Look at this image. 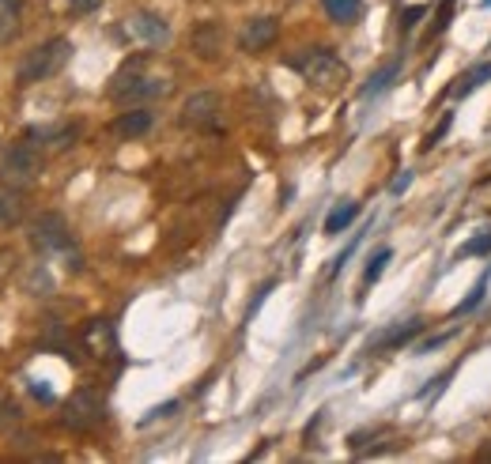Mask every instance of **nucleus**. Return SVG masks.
<instances>
[{
  "mask_svg": "<svg viewBox=\"0 0 491 464\" xmlns=\"http://www.w3.org/2000/svg\"><path fill=\"white\" fill-rule=\"evenodd\" d=\"M332 23H355L363 15V0H322Z\"/></svg>",
  "mask_w": 491,
  "mask_h": 464,
  "instance_id": "16",
  "label": "nucleus"
},
{
  "mask_svg": "<svg viewBox=\"0 0 491 464\" xmlns=\"http://www.w3.org/2000/svg\"><path fill=\"white\" fill-rule=\"evenodd\" d=\"M487 5H491V0H487Z\"/></svg>",
  "mask_w": 491,
  "mask_h": 464,
  "instance_id": "32",
  "label": "nucleus"
},
{
  "mask_svg": "<svg viewBox=\"0 0 491 464\" xmlns=\"http://www.w3.org/2000/svg\"><path fill=\"white\" fill-rule=\"evenodd\" d=\"M220 110H223V102H220L216 91H197V95L186 98V106H182V125L186 128H216Z\"/></svg>",
  "mask_w": 491,
  "mask_h": 464,
  "instance_id": "8",
  "label": "nucleus"
},
{
  "mask_svg": "<svg viewBox=\"0 0 491 464\" xmlns=\"http://www.w3.org/2000/svg\"><path fill=\"white\" fill-rule=\"evenodd\" d=\"M72 61V42L68 38H49L42 45H35L27 57L19 61L15 68V80L19 87H31V84H42V80H54V76Z\"/></svg>",
  "mask_w": 491,
  "mask_h": 464,
  "instance_id": "2",
  "label": "nucleus"
},
{
  "mask_svg": "<svg viewBox=\"0 0 491 464\" xmlns=\"http://www.w3.org/2000/svg\"><path fill=\"white\" fill-rule=\"evenodd\" d=\"M424 12H427L424 5H416V8H408V12H404V23H401V27H404V31H412V27H416V23L424 19Z\"/></svg>",
  "mask_w": 491,
  "mask_h": 464,
  "instance_id": "26",
  "label": "nucleus"
},
{
  "mask_svg": "<svg viewBox=\"0 0 491 464\" xmlns=\"http://www.w3.org/2000/svg\"><path fill=\"white\" fill-rule=\"evenodd\" d=\"M189 45H193V54L200 61H216L223 54V27L220 23H200V27L193 31V38H189Z\"/></svg>",
  "mask_w": 491,
  "mask_h": 464,
  "instance_id": "12",
  "label": "nucleus"
},
{
  "mask_svg": "<svg viewBox=\"0 0 491 464\" xmlns=\"http://www.w3.org/2000/svg\"><path fill=\"white\" fill-rule=\"evenodd\" d=\"M107 419V400H102L95 389H76L65 404H61V423L68 430H91Z\"/></svg>",
  "mask_w": 491,
  "mask_h": 464,
  "instance_id": "6",
  "label": "nucleus"
},
{
  "mask_svg": "<svg viewBox=\"0 0 491 464\" xmlns=\"http://www.w3.org/2000/svg\"><path fill=\"white\" fill-rule=\"evenodd\" d=\"M394 72H397V65H385V68H382V72H378V76H374V80H371V84H367V91H378V87H382V84H385V80H390V76H394Z\"/></svg>",
  "mask_w": 491,
  "mask_h": 464,
  "instance_id": "27",
  "label": "nucleus"
},
{
  "mask_svg": "<svg viewBox=\"0 0 491 464\" xmlns=\"http://www.w3.org/2000/svg\"><path fill=\"white\" fill-rule=\"evenodd\" d=\"M76 136H80V128L76 125H42V128H27V144H35L38 151H65Z\"/></svg>",
  "mask_w": 491,
  "mask_h": 464,
  "instance_id": "11",
  "label": "nucleus"
},
{
  "mask_svg": "<svg viewBox=\"0 0 491 464\" xmlns=\"http://www.w3.org/2000/svg\"><path fill=\"white\" fill-rule=\"evenodd\" d=\"M31 393H35L38 400H54V393H49V389H46V385H35V381H31Z\"/></svg>",
  "mask_w": 491,
  "mask_h": 464,
  "instance_id": "30",
  "label": "nucleus"
},
{
  "mask_svg": "<svg viewBox=\"0 0 491 464\" xmlns=\"http://www.w3.org/2000/svg\"><path fill=\"white\" fill-rule=\"evenodd\" d=\"M151 128V114L148 110H125L114 125H110V133L118 136V140H137V136H144Z\"/></svg>",
  "mask_w": 491,
  "mask_h": 464,
  "instance_id": "13",
  "label": "nucleus"
},
{
  "mask_svg": "<svg viewBox=\"0 0 491 464\" xmlns=\"http://www.w3.org/2000/svg\"><path fill=\"white\" fill-rule=\"evenodd\" d=\"M487 80H491V61H487V65H480V68H473V72H465V76H461V84L454 87V95H469V91L484 87Z\"/></svg>",
  "mask_w": 491,
  "mask_h": 464,
  "instance_id": "19",
  "label": "nucleus"
},
{
  "mask_svg": "<svg viewBox=\"0 0 491 464\" xmlns=\"http://www.w3.org/2000/svg\"><path fill=\"white\" fill-rule=\"evenodd\" d=\"M15 423H19V404L0 397V427H15Z\"/></svg>",
  "mask_w": 491,
  "mask_h": 464,
  "instance_id": "23",
  "label": "nucleus"
},
{
  "mask_svg": "<svg viewBox=\"0 0 491 464\" xmlns=\"http://www.w3.org/2000/svg\"><path fill=\"white\" fill-rule=\"evenodd\" d=\"M23 31V0H0V45L15 42Z\"/></svg>",
  "mask_w": 491,
  "mask_h": 464,
  "instance_id": "14",
  "label": "nucleus"
},
{
  "mask_svg": "<svg viewBox=\"0 0 491 464\" xmlns=\"http://www.w3.org/2000/svg\"><path fill=\"white\" fill-rule=\"evenodd\" d=\"M390 257H394V249H385V246L374 249V253H371V261H367V272H363V283H374V279L385 272V261H390Z\"/></svg>",
  "mask_w": 491,
  "mask_h": 464,
  "instance_id": "21",
  "label": "nucleus"
},
{
  "mask_svg": "<svg viewBox=\"0 0 491 464\" xmlns=\"http://www.w3.org/2000/svg\"><path fill=\"white\" fill-rule=\"evenodd\" d=\"M170 91H174V72L151 57H128L107 87V95L121 102V106H144V102L167 98Z\"/></svg>",
  "mask_w": 491,
  "mask_h": 464,
  "instance_id": "1",
  "label": "nucleus"
},
{
  "mask_svg": "<svg viewBox=\"0 0 491 464\" xmlns=\"http://www.w3.org/2000/svg\"><path fill=\"white\" fill-rule=\"evenodd\" d=\"M276 38H280L276 15H253V19H246V27L239 35V49L242 54H261V49H269Z\"/></svg>",
  "mask_w": 491,
  "mask_h": 464,
  "instance_id": "9",
  "label": "nucleus"
},
{
  "mask_svg": "<svg viewBox=\"0 0 491 464\" xmlns=\"http://www.w3.org/2000/svg\"><path fill=\"white\" fill-rule=\"evenodd\" d=\"M68 8H72L76 15H87V12L102 8V0H68Z\"/></svg>",
  "mask_w": 491,
  "mask_h": 464,
  "instance_id": "25",
  "label": "nucleus"
},
{
  "mask_svg": "<svg viewBox=\"0 0 491 464\" xmlns=\"http://www.w3.org/2000/svg\"><path fill=\"white\" fill-rule=\"evenodd\" d=\"M15 265H19V257H15V249H0V287H5V283L12 279Z\"/></svg>",
  "mask_w": 491,
  "mask_h": 464,
  "instance_id": "22",
  "label": "nucleus"
},
{
  "mask_svg": "<svg viewBox=\"0 0 491 464\" xmlns=\"http://www.w3.org/2000/svg\"><path fill=\"white\" fill-rule=\"evenodd\" d=\"M484 253H491V230H484V235H476V238H469L461 249H457V261H465V257H484Z\"/></svg>",
  "mask_w": 491,
  "mask_h": 464,
  "instance_id": "20",
  "label": "nucleus"
},
{
  "mask_svg": "<svg viewBox=\"0 0 491 464\" xmlns=\"http://www.w3.org/2000/svg\"><path fill=\"white\" fill-rule=\"evenodd\" d=\"M23 219V193L5 189L0 193V230H12Z\"/></svg>",
  "mask_w": 491,
  "mask_h": 464,
  "instance_id": "15",
  "label": "nucleus"
},
{
  "mask_svg": "<svg viewBox=\"0 0 491 464\" xmlns=\"http://www.w3.org/2000/svg\"><path fill=\"white\" fill-rule=\"evenodd\" d=\"M450 121H454V114H443V125H438V128H435V133H431V136L424 140V151H431V147H435L438 140H443V136H446V128H450Z\"/></svg>",
  "mask_w": 491,
  "mask_h": 464,
  "instance_id": "24",
  "label": "nucleus"
},
{
  "mask_svg": "<svg viewBox=\"0 0 491 464\" xmlns=\"http://www.w3.org/2000/svg\"><path fill=\"white\" fill-rule=\"evenodd\" d=\"M476 457H480V460H491V446H484V449H480Z\"/></svg>",
  "mask_w": 491,
  "mask_h": 464,
  "instance_id": "31",
  "label": "nucleus"
},
{
  "mask_svg": "<svg viewBox=\"0 0 491 464\" xmlns=\"http://www.w3.org/2000/svg\"><path fill=\"white\" fill-rule=\"evenodd\" d=\"M480 298H484V283H480V287H476V291H473V295H469V298H465V302H461V306H457V314H465V309H473V306H476V302H480Z\"/></svg>",
  "mask_w": 491,
  "mask_h": 464,
  "instance_id": "28",
  "label": "nucleus"
},
{
  "mask_svg": "<svg viewBox=\"0 0 491 464\" xmlns=\"http://www.w3.org/2000/svg\"><path fill=\"white\" fill-rule=\"evenodd\" d=\"M359 216V204L355 200H348V204H337V208L329 212V219H325V235H341L344 227H352V219Z\"/></svg>",
  "mask_w": 491,
  "mask_h": 464,
  "instance_id": "17",
  "label": "nucleus"
},
{
  "mask_svg": "<svg viewBox=\"0 0 491 464\" xmlns=\"http://www.w3.org/2000/svg\"><path fill=\"white\" fill-rule=\"evenodd\" d=\"M446 340H450V337H431V340H427V344H420V351H416V355H431V351H435V348H443V344H446Z\"/></svg>",
  "mask_w": 491,
  "mask_h": 464,
  "instance_id": "29",
  "label": "nucleus"
},
{
  "mask_svg": "<svg viewBox=\"0 0 491 464\" xmlns=\"http://www.w3.org/2000/svg\"><path fill=\"white\" fill-rule=\"evenodd\" d=\"M292 68L302 76L310 87H318V91H337V87H344V80H348L344 61L332 54V49H325V45H310L306 54L292 57Z\"/></svg>",
  "mask_w": 491,
  "mask_h": 464,
  "instance_id": "3",
  "label": "nucleus"
},
{
  "mask_svg": "<svg viewBox=\"0 0 491 464\" xmlns=\"http://www.w3.org/2000/svg\"><path fill=\"white\" fill-rule=\"evenodd\" d=\"M84 344H87V351L95 355V358H118V328H114V321H107V318H95V321H87V328H84Z\"/></svg>",
  "mask_w": 491,
  "mask_h": 464,
  "instance_id": "10",
  "label": "nucleus"
},
{
  "mask_svg": "<svg viewBox=\"0 0 491 464\" xmlns=\"http://www.w3.org/2000/svg\"><path fill=\"white\" fill-rule=\"evenodd\" d=\"M118 38L133 49H159L170 42V23L155 12H133L118 23Z\"/></svg>",
  "mask_w": 491,
  "mask_h": 464,
  "instance_id": "5",
  "label": "nucleus"
},
{
  "mask_svg": "<svg viewBox=\"0 0 491 464\" xmlns=\"http://www.w3.org/2000/svg\"><path fill=\"white\" fill-rule=\"evenodd\" d=\"M31 246L46 257V253H68L72 249V235H68V223L57 216V212H46L31 223Z\"/></svg>",
  "mask_w": 491,
  "mask_h": 464,
  "instance_id": "7",
  "label": "nucleus"
},
{
  "mask_svg": "<svg viewBox=\"0 0 491 464\" xmlns=\"http://www.w3.org/2000/svg\"><path fill=\"white\" fill-rule=\"evenodd\" d=\"M38 177H42V151L35 144H15L5 151V159H0V189L27 193L31 186H38Z\"/></svg>",
  "mask_w": 491,
  "mask_h": 464,
  "instance_id": "4",
  "label": "nucleus"
},
{
  "mask_svg": "<svg viewBox=\"0 0 491 464\" xmlns=\"http://www.w3.org/2000/svg\"><path fill=\"white\" fill-rule=\"evenodd\" d=\"M424 328V321H416V318H412V321H404L401 328H394V332H385V337L374 344V348H382V351H390V348H401V344H408L412 337H416V332Z\"/></svg>",
  "mask_w": 491,
  "mask_h": 464,
  "instance_id": "18",
  "label": "nucleus"
}]
</instances>
